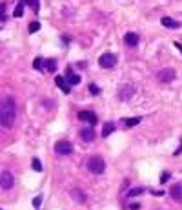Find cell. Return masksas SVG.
<instances>
[{
  "mask_svg": "<svg viewBox=\"0 0 182 210\" xmlns=\"http://www.w3.org/2000/svg\"><path fill=\"white\" fill-rule=\"evenodd\" d=\"M0 121L4 128H11L17 121V106L11 97H4L0 104Z\"/></svg>",
  "mask_w": 182,
  "mask_h": 210,
  "instance_id": "cell-1",
  "label": "cell"
},
{
  "mask_svg": "<svg viewBox=\"0 0 182 210\" xmlns=\"http://www.w3.org/2000/svg\"><path fill=\"white\" fill-rule=\"evenodd\" d=\"M86 166H87V170L91 174H102L106 170V163H104V159H102L100 155H91L87 159Z\"/></svg>",
  "mask_w": 182,
  "mask_h": 210,
  "instance_id": "cell-2",
  "label": "cell"
},
{
  "mask_svg": "<svg viewBox=\"0 0 182 210\" xmlns=\"http://www.w3.org/2000/svg\"><path fill=\"white\" fill-rule=\"evenodd\" d=\"M133 95H135V86L133 84H122L120 90H119V99L120 101H129Z\"/></svg>",
  "mask_w": 182,
  "mask_h": 210,
  "instance_id": "cell-3",
  "label": "cell"
},
{
  "mask_svg": "<svg viewBox=\"0 0 182 210\" xmlns=\"http://www.w3.org/2000/svg\"><path fill=\"white\" fill-rule=\"evenodd\" d=\"M99 64H100L102 68L109 70V68H113V66L117 64V57H115L113 53H104V55L99 58Z\"/></svg>",
  "mask_w": 182,
  "mask_h": 210,
  "instance_id": "cell-4",
  "label": "cell"
},
{
  "mask_svg": "<svg viewBox=\"0 0 182 210\" xmlns=\"http://www.w3.org/2000/svg\"><path fill=\"white\" fill-rule=\"evenodd\" d=\"M71 150H73V146H71L69 141H57L55 143V152L60 153V155H69Z\"/></svg>",
  "mask_w": 182,
  "mask_h": 210,
  "instance_id": "cell-5",
  "label": "cell"
},
{
  "mask_svg": "<svg viewBox=\"0 0 182 210\" xmlns=\"http://www.w3.org/2000/svg\"><path fill=\"white\" fill-rule=\"evenodd\" d=\"M157 79H159L160 82H171V80L175 79V70H171V68L160 70V71L157 73Z\"/></svg>",
  "mask_w": 182,
  "mask_h": 210,
  "instance_id": "cell-6",
  "label": "cell"
},
{
  "mask_svg": "<svg viewBox=\"0 0 182 210\" xmlns=\"http://www.w3.org/2000/svg\"><path fill=\"white\" fill-rule=\"evenodd\" d=\"M0 181H2L0 185H2V188H4V190H9V188L13 186V183H15V181H13V175H11L9 172H2Z\"/></svg>",
  "mask_w": 182,
  "mask_h": 210,
  "instance_id": "cell-7",
  "label": "cell"
},
{
  "mask_svg": "<svg viewBox=\"0 0 182 210\" xmlns=\"http://www.w3.org/2000/svg\"><path fill=\"white\" fill-rule=\"evenodd\" d=\"M79 119L86 121V122H89L91 126L97 124V115L93 114V112H80V114H79Z\"/></svg>",
  "mask_w": 182,
  "mask_h": 210,
  "instance_id": "cell-8",
  "label": "cell"
},
{
  "mask_svg": "<svg viewBox=\"0 0 182 210\" xmlns=\"http://www.w3.org/2000/svg\"><path fill=\"white\" fill-rule=\"evenodd\" d=\"M169 195H171L177 203H182V185H173L171 190H169Z\"/></svg>",
  "mask_w": 182,
  "mask_h": 210,
  "instance_id": "cell-9",
  "label": "cell"
},
{
  "mask_svg": "<svg viewBox=\"0 0 182 210\" xmlns=\"http://www.w3.org/2000/svg\"><path fill=\"white\" fill-rule=\"evenodd\" d=\"M55 82H57V86L60 88L64 93H69V86H71V84H69V82H66V79H64V77L57 75V77H55Z\"/></svg>",
  "mask_w": 182,
  "mask_h": 210,
  "instance_id": "cell-10",
  "label": "cell"
},
{
  "mask_svg": "<svg viewBox=\"0 0 182 210\" xmlns=\"http://www.w3.org/2000/svg\"><path fill=\"white\" fill-rule=\"evenodd\" d=\"M93 137H95V132H93L91 128H82V130H80V139H82V141L91 143V141H93Z\"/></svg>",
  "mask_w": 182,
  "mask_h": 210,
  "instance_id": "cell-11",
  "label": "cell"
},
{
  "mask_svg": "<svg viewBox=\"0 0 182 210\" xmlns=\"http://www.w3.org/2000/svg\"><path fill=\"white\" fill-rule=\"evenodd\" d=\"M160 22H162V26H164V28H171V29H177V28H180V22H177V20L169 19V17H164Z\"/></svg>",
  "mask_w": 182,
  "mask_h": 210,
  "instance_id": "cell-12",
  "label": "cell"
},
{
  "mask_svg": "<svg viewBox=\"0 0 182 210\" xmlns=\"http://www.w3.org/2000/svg\"><path fill=\"white\" fill-rule=\"evenodd\" d=\"M124 42H126L127 46H133V48H135V46L139 44V35H137V33H127V35L124 37Z\"/></svg>",
  "mask_w": 182,
  "mask_h": 210,
  "instance_id": "cell-13",
  "label": "cell"
},
{
  "mask_svg": "<svg viewBox=\"0 0 182 210\" xmlns=\"http://www.w3.org/2000/svg\"><path fill=\"white\" fill-rule=\"evenodd\" d=\"M66 73H67V82H69V84H79V82H80V75H75L71 68H67Z\"/></svg>",
  "mask_w": 182,
  "mask_h": 210,
  "instance_id": "cell-14",
  "label": "cell"
},
{
  "mask_svg": "<svg viewBox=\"0 0 182 210\" xmlns=\"http://www.w3.org/2000/svg\"><path fill=\"white\" fill-rule=\"evenodd\" d=\"M139 122H142V117H129V119H124L126 128H133V126H137Z\"/></svg>",
  "mask_w": 182,
  "mask_h": 210,
  "instance_id": "cell-15",
  "label": "cell"
},
{
  "mask_svg": "<svg viewBox=\"0 0 182 210\" xmlns=\"http://www.w3.org/2000/svg\"><path fill=\"white\" fill-rule=\"evenodd\" d=\"M115 132V124L113 122H104V126H102V137H107L109 134H113Z\"/></svg>",
  "mask_w": 182,
  "mask_h": 210,
  "instance_id": "cell-16",
  "label": "cell"
},
{
  "mask_svg": "<svg viewBox=\"0 0 182 210\" xmlns=\"http://www.w3.org/2000/svg\"><path fill=\"white\" fill-rule=\"evenodd\" d=\"M146 192L144 186H135V188H131V190H127V197H137V195H142Z\"/></svg>",
  "mask_w": 182,
  "mask_h": 210,
  "instance_id": "cell-17",
  "label": "cell"
},
{
  "mask_svg": "<svg viewBox=\"0 0 182 210\" xmlns=\"http://www.w3.org/2000/svg\"><path fill=\"white\" fill-rule=\"evenodd\" d=\"M33 68H35V70L44 71V70H46V60H44L42 57H37L35 60H33Z\"/></svg>",
  "mask_w": 182,
  "mask_h": 210,
  "instance_id": "cell-18",
  "label": "cell"
},
{
  "mask_svg": "<svg viewBox=\"0 0 182 210\" xmlns=\"http://www.w3.org/2000/svg\"><path fill=\"white\" fill-rule=\"evenodd\" d=\"M71 194H73L75 201H79V203H84V201H86V194H84L82 190H77V188H75V190L71 192Z\"/></svg>",
  "mask_w": 182,
  "mask_h": 210,
  "instance_id": "cell-19",
  "label": "cell"
},
{
  "mask_svg": "<svg viewBox=\"0 0 182 210\" xmlns=\"http://www.w3.org/2000/svg\"><path fill=\"white\" fill-rule=\"evenodd\" d=\"M57 66H59V64H57L55 58H47V60H46V70H47V71H55Z\"/></svg>",
  "mask_w": 182,
  "mask_h": 210,
  "instance_id": "cell-20",
  "label": "cell"
},
{
  "mask_svg": "<svg viewBox=\"0 0 182 210\" xmlns=\"http://www.w3.org/2000/svg\"><path fill=\"white\" fill-rule=\"evenodd\" d=\"M33 170L35 172H42V163H40V159H33Z\"/></svg>",
  "mask_w": 182,
  "mask_h": 210,
  "instance_id": "cell-21",
  "label": "cell"
},
{
  "mask_svg": "<svg viewBox=\"0 0 182 210\" xmlns=\"http://www.w3.org/2000/svg\"><path fill=\"white\" fill-rule=\"evenodd\" d=\"M38 29H40V22H31L29 24V33H35Z\"/></svg>",
  "mask_w": 182,
  "mask_h": 210,
  "instance_id": "cell-22",
  "label": "cell"
},
{
  "mask_svg": "<svg viewBox=\"0 0 182 210\" xmlns=\"http://www.w3.org/2000/svg\"><path fill=\"white\" fill-rule=\"evenodd\" d=\"M27 2H29L31 9H33L35 13H38V6H40V2H38V0H27Z\"/></svg>",
  "mask_w": 182,
  "mask_h": 210,
  "instance_id": "cell-23",
  "label": "cell"
},
{
  "mask_svg": "<svg viewBox=\"0 0 182 210\" xmlns=\"http://www.w3.org/2000/svg\"><path fill=\"white\" fill-rule=\"evenodd\" d=\"M89 92H91L93 95H99V93H100V88H99L97 84H89Z\"/></svg>",
  "mask_w": 182,
  "mask_h": 210,
  "instance_id": "cell-24",
  "label": "cell"
},
{
  "mask_svg": "<svg viewBox=\"0 0 182 210\" xmlns=\"http://www.w3.org/2000/svg\"><path fill=\"white\" fill-rule=\"evenodd\" d=\"M40 205H42V195H37V197L33 199V207H35V208H40Z\"/></svg>",
  "mask_w": 182,
  "mask_h": 210,
  "instance_id": "cell-25",
  "label": "cell"
},
{
  "mask_svg": "<svg viewBox=\"0 0 182 210\" xmlns=\"http://www.w3.org/2000/svg\"><path fill=\"white\" fill-rule=\"evenodd\" d=\"M168 179H169V174H168V172H164V174L160 175V183H166Z\"/></svg>",
  "mask_w": 182,
  "mask_h": 210,
  "instance_id": "cell-26",
  "label": "cell"
},
{
  "mask_svg": "<svg viewBox=\"0 0 182 210\" xmlns=\"http://www.w3.org/2000/svg\"><path fill=\"white\" fill-rule=\"evenodd\" d=\"M129 208H131V210H139V208H140V205H139V203H131Z\"/></svg>",
  "mask_w": 182,
  "mask_h": 210,
  "instance_id": "cell-27",
  "label": "cell"
},
{
  "mask_svg": "<svg viewBox=\"0 0 182 210\" xmlns=\"http://www.w3.org/2000/svg\"><path fill=\"white\" fill-rule=\"evenodd\" d=\"M175 48H179V49H180V53H182V44H180V42H175Z\"/></svg>",
  "mask_w": 182,
  "mask_h": 210,
  "instance_id": "cell-28",
  "label": "cell"
}]
</instances>
